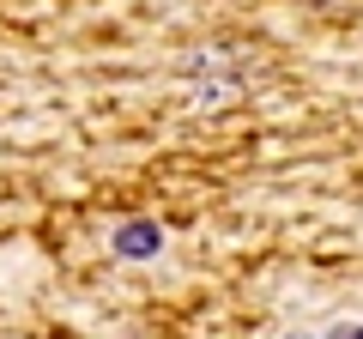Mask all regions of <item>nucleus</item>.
Instances as JSON below:
<instances>
[{
  "mask_svg": "<svg viewBox=\"0 0 363 339\" xmlns=\"http://www.w3.org/2000/svg\"><path fill=\"white\" fill-rule=\"evenodd\" d=\"M164 248V230H157L152 218H133L116 230V255H128V261H145V255H157Z\"/></svg>",
  "mask_w": 363,
  "mask_h": 339,
  "instance_id": "nucleus-1",
  "label": "nucleus"
},
{
  "mask_svg": "<svg viewBox=\"0 0 363 339\" xmlns=\"http://www.w3.org/2000/svg\"><path fill=\"white\" fill-rule=\"evenodd\" d=\"M333 339H363V327H339V333Z\"/></svg>",
  "mask_w": 363,
  "mask_h": 339,
  "instance_id": "nucleus-2",
  "label": "nucleus"
}]
</instances>
